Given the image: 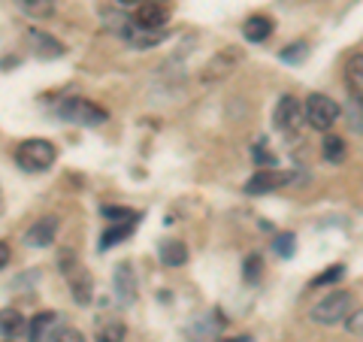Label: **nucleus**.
<instances>
[{
    "label": "nucleus",
    "mask_w": 363,
    "mask_h": 342,
    "mask_svg": "<svg viewBox=\"0 0 363 342\" xmlns=\"http://www.w3.org/2000/svg\"><path fill=\"white\" fill-rule=\"evenodd\" d=\"M351 309H354V297H351V291H327V297H321L312 306L309 318L315 324L333 327V324H342Z\"/></svg>",
    "instance_id": "nucleus-1"
},
{
    "label": "nucleus",
    "mask_w": 363,
    "mask_h": 342,
    "mask_svg": "<svg viewBox=\"0 0 363 342\" xmlns=\"http://www.w3.org/2000/svg\"><path fill=\"white\" fill-rule=\"evenodd\" d=\"M58 270L64 272L67 285H70L73 300L79 306H88L91 303V291H94V279H91V272L82 264H79V258L73 252H61L58 255Z\"/></svg>",
    "instance_id": "nucleus-2"
},
{
    "label": "nucleus",
    "mask_w": 363,
    "mask_h": 342,
    "mask_svg": "<svg viewBox=\"0 0 363 342\" xmlns=\"http://www.w3.org/2000/svg\"><path fill=\"white\" fill-rule=\"evenodd\" d=\"M58 116L64 121L79 124V128H100L104 121H109V112L104 106H97L94 100H85V97H67V100H61Z\"/></svg>",
    "instance_id": "nucleus-3"
},
{
    "label": "nucleus",
    "mask_w": 363,
    "mask_h": 342,
    "mask_svg": "<svg viewBox=\"0 0 363 342\" xmlns=\"http://www.w3.org/2000/svg\"><path fill=\"white\" fill-rule=\"evenodd\" d=\"M55 145L49 140H25L16 149V164L25 170V173H43V170H49L55 164Z\"/></svg>",
    "instance_id": "nucleus-4"
},
{
    "label": "nucleus",
    "mask_w": 363,
    "mask_h": 342,
    "mask_svg": "<svg viewBox=\"0 0 363 342\" xmlns=\"http://www.w3.org/2000/svg\"><path fill=\"white\" fill-rule=\"evenodd\" d=\"M303 112H306L309 128L327 133L339 121V116H342V106H339L333 97H327V94H309L306 97V104H303Z\"/></svg>",
    "instance_id": "nucleus-5"
},
{
    "label": "nucleus",
    "mask_w": 363,
    "mask_h": 342,
    "mask_svg": "<svg viewBox=\"0 0 363 342\" xmlns=\"http://www.w3.org/2000/svg\"><path fill=\"white\" fill-rule=\"evenodd\" d=\"M303 118H306V112L300 106V100L294 97V94H281L276 109H272V124H276V131L294 136V133L303 128Z\"/></svg>",
    "instance_id": "nucleus-6"
},
{
    "label": "nucleus",
    "mask_w": 363,
    "mask_h": 342,
    "mask_svg": "<svg viewBox=\"0 0 363 342\" xmlns=\"http://www.w3.org/2000/svg\"><path fill=\"white\" fill-rule=\"evenodd\" d=\"M112 294H116V303L121 309H128V306H133V300H136V272L128 260H121L116 267V272H112Z\"/></svg>",
    "instance_id": "nucleus-7"
},
{
    "label": "nucleus",
    "mask_w": 363,
    "mask_h": 342,
    "mask_svg": "<svg viewBox=\"0 0 363 342\" xmlns=\"http://www.w3.org/2000/svg\"><path fill=\"white\" fill-rule=\"evenodd\" d=\"M58 215H43V219H37L30 227H28V233H25V243L30 248H49L55 239H58Z\"/></svg>",
    "instance_id": "nucleus-8"
},
{
    "label": "nucleus",
    "mask_w": 363,
    "mask_h": 342,
    "mask_svg": "<svg viewBox=\"0 0 363 342\" xmlns=\"http://www.w3.org/2000/svg\"><path fill=\"white\" fill-rule=\"evenodd\" d=\"M169 18V9L161 4V0H145L133 9V25H140L145 31H164Z\"/></svg>",
    "instance_id": "nucleus-9"
},
{
    "label": "nucleus",
    "mask_w": 363,
    "mask_h": 342,
    "mask_svg": "<svg viewBox=\"0 0 363 342\" xmlns=\"http://www.w3.org/2000/svg\"><path fill=\"white\" fill-rule=\"evenodd\" d=\"M28 43H30L33 55H37V58H43V61H55V58H64V55H67V49H64L61 40H55L52 33L37 31V28L28 31Z\"/></svg>",
    "instance_id": "nucleus-10"
},
{
    "label": "nucleus",
    "mask_w": 363,
    "mask_h": 342,
    "mask_svg": "<svg viewBox=\"0 0 363 342\" xmlns=\"http://www.w3.org/2000/svg\"><path fill=\"white\" fill-rule=\"evenodd\" d=\"M240 61H242L240 49H233V45H230V49H221V52L206 64V70H203V82H218V79H224Z\"/></svg>",
    "instance_id": "nucleus-11"
},
{
    "label": "nucleus",
    "mask_w": 363,
    "mask_h": 342,
    "mask_svg": "<svg viewBox=\"0 0 363 342\" xmlns=\"http://www.w3.org/2000/svg\"><path fill=\"white\" fill-rule=\"evenodd\" d=\"M281 182H285V176L276 173V170H257V173L245 182V194H252V197H260V194H272Z\"/></svg>",
    "instance_id": "nucleus-12"
},
{
    "label": "nucleus",
    "mask_w": 363,
    "mask_h": 342,
    "mask_svg": "<svg viewBox=\"0 0 363 342\" xmlns=\"http://www.w3.org/2000/svg\"><path fill=\"white\" fill-rule=\"evenodd\" d=\"M55 330H58V312H37L28 327V336L30 342H49Z\"/></svg>",
    "instance_id": "nucleus-13"
},
{
    "label": "nucleus",
    "mask_w": 363,
    "mask_h": 342,
    "mask_svg": "<svg viewBox=\"0 0 363 342\" xmlns=\"http://www.w3.org/2000/svg\"><path fill=\"white\" fill-rule=\"evenodd\" d=\"M157 258H161V264L176 270L188 260V246L182 243V239H164L161 246H157Z\"/></svg>",
    "instance_id": "nucleus-14"
},
{
    "label": "nucleus",
    "mask_w": 363,
    "mask_h": 342,
    "mask_svg": "<svg viewBox=\"0 0 363 342\" xmlns=\"http://www.w3.org/2000/svg\"><path fill=\"white\" fill-rule=\"evenodd\" d=\"M124 336H128L124 321H118V318H112V315L97 318V324H94V339L97 342H124Z\"/></svg>",
    "instance_id": "nucleus-15"
},
{
    "label": "nucleus",
    "mask_w": 363,
    "mask_h": 342,
    "mask_svg": "<svg viewBox=\"0 0 363 342\" xmlns=\"http://www.w3.org/2000/svg\"><path fill=\"white\" fill-rule=\"evenodd\" d=\"M136 221H140V219H130V221H112L106 231H104V236H100V252H106V248L124 243V239H128V236L136 231Z\"/></svg>",
    "instance_id": "nucleus-16"
},
{
    "label": "nucleus",
    "mask_w": 363,
    "mask_h": 342,
    "mask_svg": "<svg viewBox=\"0 0 363 342\" xmlns=\"http://www.w3.org/2000/svg\"><path fill=\"white\" fill-rule=\"evenodd\" d=\"M272 33V21L267 16H248L245 25H242V37L248 43H264Z\"/></svg>",
    "instance_id": "nucleus-17"
},
{
    "label": "nucleus",
    "mask_w": 363,
    "mask_h": 342,
    "mask_svg": "<svg viewBox=\"0 0 363 342\" xmlns=\"http://www.w3.org/2000/svg\"><path fill=\"white\" fill-rule=\"evenodd\" d=\"M25 327H28L25 324V315H21L18 309H0V336L16 339Z\"/></svg>",
    "instance_id": "nucleus-18"
},
{
    "label": "nucleus",
    "mask_w": 363,
    "mask_h": 342,
    "mask_svg": "<svg viewBox=\"0 0 363 342\" xmlns=\"http://www.w3.org/2000/svg\"><path fill=\"white\" fill-rule=\"evenodd\" d=\"M13 4H16L28 18H37V21L55 16V0H13Z\"/></svg>",
    "instance_id": "nucleus-19"
},
{
    "label": "nucleus",
    "mask_w": 363,
    "mask_h": 342,
    "mask_svg": "<svg viewBox=\"0 0 363 342\" xmlns=\"http://www.w3.org/2000/svg\"><path fill=\"white\" fill-rule=\"evenodd\" d=\"M321 155H324V161H330V164H339V161H345V140L342 136H324V143H321Z\"/></svg>",
    "instance_id": "nucleus-20"
},
{
    "label": "nucleus",
    "mask_w": 363,
    "mask_h": 342,
    "mask_svg": "<svg viewBox=\"0 0 363 342\" xmlns=\"http://www.w3.org/2000/svg\"><path fill=\"white\" fill-rule=\"evenodd\" d=\"M348 88L354 91L357 97H363V52L354 55L348 64Z\"/></svg>",
    "instance_id": "nucleus-21"
},
{
    "label": "nucleus",
    "mask_w": 363,
    "mask_h": 342,
    "mask_svg": "<svg viewBox=\"0 0 363 342\" xmlns=\"http://www.w3.org/2000/svg\"><path fill=\"white\" fill-rule=\"evenodd\" d=\"M272 248H276V255H279V258H294V252H297V236H294L291 231L279 233V236H276V243H272Z\"/></svg>",
    "instance_id": "nucleus-22"
},
{
    "label": "nucleus",
    "mask_w": 363,
    "mask_h": 342,
    "mask_svg": "<svg viewBox=\"0 0 363 342\" xmlns=\"http://www.w3.org/2000/svg\"><path fill=\"white\" fill-rule=\"evenodd\" d=\"M306 55H309V45H306V43H291L288 49H281L279 58L285 61V64H303Z\"/></svg>",
    "instance_id": "nucleus-23"
},
{
    "label": "nucleus",
    "mask_w": 363,
    "mask_h": 342,
    "mask_svg": "<svg viewBox=\"0 0 363 342\" xmlns=\"http://www.w3.org/2000/svg\"><path fill=\"white\" fill-rule=\"evenodd\" d=\"M342 276H345V267H342V264H333L330 270H324L321 276L312 279V288H321V285H333V282H339Z\"/></svg>",
    "instance_id": "nucleus-24"
},
{
    "label": "nucleus",
    "mask_w": 363,
    "mask_h": 342,
    "mask_svg": "<svg viewBox=\"0 0 363 342\" xmlns=\"http://www.w3.org/2000/svg\"><path fill=\"white\" fill-rule=\"evenodd\" d=\"M342 324H345V330H348L351 336H363V306H357V309H351Z\"/></svg>",
    "instance_id": "nucleus-25"
},
{
    "label": "nucleus",
    "mask_w": 363,
    "mask_h": 342,
    "mask_svg": "<svg viewBox=\"0 0 363 342\" xmlns=\"http://www.w3.org/2000/svg\"><path fill=\"white\" fill-rule=\"evenodd\" d=\"M104 215L109 219V224L112 221H130V219H140L133 209H124V206H104Z\"/></svg>",
    "instance_id": "nucleus-26"
},
{
    "label": "nucleus",
    "mask_w": 363,
    "mask_h": 342,
    "mask_svg": "<svg viewBox=\"0 0 363 342\" xmlns=\"http://www.w3.org/2000/svg\"><path fill=\"white\" fill-rule=\"evenodd\" d=\"M52 342H85V333H79L76 327H58L52 333Z\"/></svg>",
    "instance_id": "nucleus-27"
},
{
    "label": "nucleus",
    "mask_w": 363,
    "mask_h": 342,
    "mask_svg": "<svg viewBox=\"0 0 363 342\" xmlns=\"http://www.w3.org/2000/svg\"><path fill=\"white\" fill-rule=\"evenodd\" d=\"M260 267H264V260H260V255H248L245 258V270H242V276L252 282V279H257L260 276Z\"/></svg>",
    "instance_id": "nucleus-28"
},
{
    "label": "nucleus",
    "mask_w": 363,
    "mask_h": 342,
    "mask_svg": "<svg viewBox=\"0 0 363 342\" xmlns=\"http://www.w3.org/2000/svg\"><path fill=\"white\" fill-rule=\"evenodd\" d=\"M252 158H255L257 164H264V167H272V164H276V158H272V155L267 152V143H264V140H260V143L255 145V149H252Z\"/></svg>",
    "instance_id": "nucleus-29"
},
{
    "label": "nucleus",
    "mask_w": 363,
    "mask_h": 342,
    "mask_svg": "<svg viewBox=\"0 0 363 342\" xmlns=\"http://www.w3.org/2000/svg\"><path fill=\"white\" fill-rule=\"evenodd\" d=\"M9 258H13V252H9V243H4V239H0V270L9 267Z\"/></svg>",
    "instance_id": "nucleus-30"
},
{
    "label": "nucleus",
    "mask_w": 363,
    "mask_h": 342,
    "mask_svg": "<svg viewBox=\"0 0 363 342\" xmlns=\"http://www.w3.org/2000/svg\"><path fill=\"white\" fill-rule=\"evenodd\" d=\"M116 4H118V6H133V9H136L140 4H145V0H116Z\"/></svg>",
    "instance_id": "nucleus-31"
},
{
    "label": "nucleus",
    "mask_w": 363,
    "mask_h": 342,
    "mask_svg": "<svg viewBox=\"0 0 363 342\" xmlns=\"http://www.w3.org/2000/svg\"><path fill=\"white\" fill-rule=\"evenodd\" d=\"M221 342H255L252 336H233V339H221Z\"/></svg>",
    "instance_id": "nucleus-32"
},
{
    "label": "nucleus",
    "mask_w": 363,
    "mask_h": 342,
    "mask_svg": "<svg viewBox=\"0 0 363 342\" xmlns=\"http://www.w3.org/2000/svg\"><path fill=\"white\" fill-rule=\"evenodd\" d=\"M0 212H4V194H0Z\"/></svg>",
    "instance_id": "nucleus-33"
},
{
    "label": "nucleus",
    "mask_w": 363,
    "mask_h": 342,
    "mask_svg": "<svg viewBox=\"0 0 363 342\" xmlns=\"http://www.w3.org/2000/svg\"><path fill=\"white\" fill-rule=\"evenodd\" d=\"M6 342H16V339H6Z\"/></svg>",
    "instance_id": "nucleus-34"
}]
</instances>
